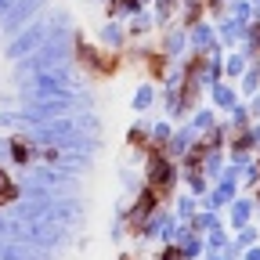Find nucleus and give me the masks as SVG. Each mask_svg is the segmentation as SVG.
<instances>
[{
    "label": "nucleus",
    "mask_w": 260,
    "mask_h": 260,
    "mask_svg": "<svg viewBox=\"0 0 260 260\" xmlns=\"http://www.w3.org/2000/svg\"><path fill=\"white\" fill-rule=\"evenodd\" d=\"M8 199H15V188H11V181H8V174L0 170V206H4Z\"/></svg>",
    "instance_id": "nucleus-1"
}]
</instances>
